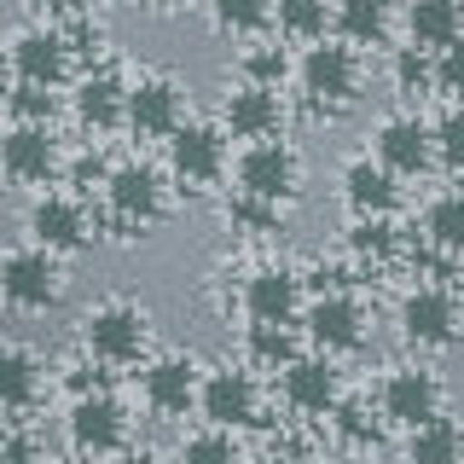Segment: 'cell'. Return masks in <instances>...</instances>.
<instances>
[{
    "label": "cell",
    "instance_id": "cell-1",
    "mask_svg": "<svg viewBox=\"0 0 464 464\" xmlns=\"http://www.w3.org/2000/svg\"><path fill=\"white\" fill-rule=\"evenodd\" d=\"M64 296V267L53 250L29 244V250H6L0 256V302L12 314H47Z\"/></svg>",
    "mask_w": 464,
    "mask_h": 464
},
{
    "label": "cell",
    "instance_id": "cell-2",
    "mask_svg": "<svg viewBox=\"0 0 464 464\" xmlns=\"http://www.w3.org/2000/svg\"><path fill=\"white\" fill-rule=\"evenodd\" d=\"M82 343L99 366H134L151 348V314L134 308V302H99L82 319Z\"/></svg>",
    "mask_w": 464,
    "mask_h": 464
},
{
    "label": "cell",
    "instance_id": "cell-3",
    "mask_svg": "<svg viewBox=\"0 0 464 464\" xmlns=\"http://www.w3.org/2000/svg\"><path fill=\"white\" fill-rule=\"evenodd\" d=\"M296 76H302V93H308L319 111H343V105L360 99V58H354V47H343V41H325V35L308 41Z\"/></svg>",
    "mask_w": 464,
    "mask_h": 464
},
{
    "label": "cell",
    "instance_id": "cell-4",
    "mask_svg": "<svg viewBox=\"0 0 464 464\" xmlns=\"http://www.w3.org/2000/svg\"><path fill=\"white\" fill-rule=\"evenodd\" d=\"M198 412H203V424H221V430L267 424V418H261V389L244 366H221V372L198 377Z\"/></svg>",
    "mask_w": 464,
    "mask_h": 464
},
{
    "label": "cell",
    "instance_id": "cell-5",
    "mask_svg": "<svg viewBox=\"0 0 464 464\" xmlns=\"http://www.w3.org/2000/svg\"><path fill=\"white\" fill-rule=\"evenodd\" d=\"M232 174H238V192L285 203V198H296V186H302V157L290 151L279 134H273V140H250Z\"/></svg>",
    "mask_w": 464,
    "mask_h": 464
},
{
    "label": "cell",
    "instance_id": "cell-6",
    "mask_svg": "<svg viewBox=\"0 0 464 464\" xmlns=\"http://www.w3.org/2000/svg\"><path fill=\"white\" fill-rule=\"evenodd\" d=\"M24 232H29V244H41V250H53V256H76V250L93 244V221H87L82 198H64V192H41L29 203Z\"/></svg>",
    "mask_w": 464,
    "mask_h": 464
},
{
    "label": "cell",
    "instance_id": "cell-7",
    "mask_svg": "<svg viewBox=\"0 0 464 464\" xmlns=\"http://www.w3.org/2000/svg\"><path fill=\"white\" fill-rule=\"evenodd\" d=\"M186 122V87L174 76H145L122 99V128L134 140H169Z\"/></svg>",
    "mask_w": 464,
    "mask_h": 464
},
{
    "label": "cell",
    "instance_id": "cell-8",
    "mask_svg": "<svg viewBox=\"0 0 464 464\" xmlns=\"http://www.w3.org/2000/svg\"><path fill=\"white\" fill-rule=\"evenodd\" d=\"M464 331V308L453 290L441 285H418L412 296L401 302V337L412 348H453Z\"/></svg>",
    "mask_w": 464,
    "mask_h": 464
},
{
    "label": "cell",
    "instance_id": "cell-9",
    "mask_svg": "<svg viewBox=\"0 0 464 464\" xmlns=\"http://www.w3.org/2000/svg\"><path fill=\"white\" fill-rule=\"evenodd\" d=\"M105 209H111V221H122L134 232L151 227L163 215V174L151 163H116L105 174Z\"/></svg>",
    "mask_w": 464,
    "mask_h": 464
},
{
    "label": "cell",
    "instance_id": "cell-10",
    "mask_svg": "<svg viewBox=\"0 0 464 464\" xmlns=\"http://www.w3.org/2000/svg\"><path fill=\"white\" fill-rule=\"evenodd\" d=\"M435 412H441V383L424 366H395L383 377V389H377V418L395 430H412Z\"/></svg>",
    "mask_w": 464,
    "mask_h": 464
},
{
    "label": "cell",
    "instance_id": "cell-11",
    "mask_svg": "<svg viewBox=\"0 0 464 464\" xmlns=\"http://www.w3.org/2000/svg\"><path fill=\"white\" fill-rule=\"evenodd\" d=\"M64 430H70V447H76V453H116V447L128 441V412L105 389H87V395L70 401Z\"/></svg>",
    "mask_w": 464,
    "mask_h": 464
},
{
    "label": "cell",
    "instance_id": "cell-12",
    "mask_svg": "<svg viewBox=\"0 0 464 464\" xmlns=\"http://www.w3.org/2000/svg\"><path fill=\"white\" fill-rule=\"evenodd\" d=\"M58 174V145L47 122H18L0 134V180L12 186H47Z\"/></svg>",
    "mask_w": 464,
    "mask_h": 464
},
{
    "label": "cell",
    "instance_id": "cell-13",
    "mask_svg": "<svg viewBox=\"0 0 464 464\" xmlns=\"http://www.w3.org/2000/svg\"><path fill=\"white\" fill-rule=\"evenodd\" d=\"M169 169L180 186H215L227 174V134L209 122H180L169 134Z\"/></svg>",
    "mask_w": 464,
    "mask_h": 464
},
{
    "label": "cell",
    "instance_id": "cell-14",
    "mask_svg": "<svg viewBox=\"0 0 464 464\" xmlns=\"http://www.w3.org/2000/svg\"><path fill=\"white\" fill-rule=\"evenodd\" d=\"M279 401L290 406L296 418H325L331 406L343 401L337 389V366L325 354H296L279 366Z\"/></svg>",
    "mask_w": 464,
    "mask_h": 464
},
{
    "label": "cell",
    "instance_id": "cell-15",
    "mask_svg": "<svg viewBox=\"0 0 464 464\" xmlns=\"http://www.w3.org/2000/svg\"><path fill=\"white\" fill-rule=\"evenodd\" d=\"M140 401H145V412L151 418H186L198 406V366H192V354H163V360H151L140 377Z\"/></svg>",
    "mask_w": 464,
    "mask_h": 464
},
{
    "label": "cell",
    "instance_id": "cell-16",
    "mask_svg": "<svg viewBox=\"0 0 464 464\" xmlns=\"http://www.w3.org/2000/svg\"><path fill=\"white\" fill-rule=\"evenodd\" d=\"M308 337L319 343V354H348L366 343V302L348 290H319V302H308Z\"/></svg>",
    "mask_w": 464,
    "mask_h": 464
},
{
    "label": "cell",
    "instance_id": "cell-17",
    "mask_svg": "<svg viewBox=\"0 0 464 464\" xmlns=\"http://www.w3.org/2000/svg\"><path fill=\"white\" fill-rule=\"evenodd\" d=\"M6 70L18 82H41V87H58L70 76V47H64V29H18L6 47Z\"/></svg>",
    "mask_w": 464,
    "mask_h": 464
},
{
    "label": "cell",
    "instance_id": "cell-18",
    "mask_svg": "<svg viewBox=\"0 0 464 464\" xmlns=\"http://www.w3.org/2000/svg\"><path fill=\"white\" fill-rule=\"evenodd\" d=\"M221 122L232 140H273L285 128V105H279V87H261V82H238L221 105Z\"/></svg>",
    "mask_w": 464,
    "mask_h": 464
},
{
    "label": "cell",
    "instance_id": "cell-19",
    "mask_svg": "<svg viewBox=\"0 0 464 464\" xmlns=\"http://www.w3.org/2000/svg\"><path fill=\"white\" fill-rule=\"evenodd\" d=\"M372 151H377V163H383L389 174H424L430 157H435L430 122H418V116H389V122L377 128Z\"/></svg>",
    "mask_w": 464,
    "mask_h": 464
},
{
    "label": "cell",
    "instance_id": "cell-20",
    "mask_svg": "<svg viewBox=\"0 0 464 464\" xmlns=\"http://www.w3.org/2000/svg\"><path fill=\"white\" fill-rule=\"evenodd\" d=\"M244 319H296L302 308V279L290 267H256L244 279V296H238Z\"/></svg>",
    "mask_w": 464,
    "mask_h": 464
},
{
    "label": "cell",
    "instance_id": "cell-21",
    "mask_svg": "<svg viewBox=\"0 0 464 464\" xmlns=\"http://www.w3.org/2000/svg\"><path fill=\"white\" fill-rule=\"evenodd\" d=\"M395 174H389L377 157H354V163L343 169V203L354 215H389L395 209Z\"/></svg>",
    "mask_w": 464,
    "mask_h": 464
},
{
    "label": "cell",
    "instance_id": "cell-22",
    "mask_svg": "<svg viewBox=\"0 0 464 464\" xmlns=\"http://www.w3.org/2000/svg\"><path fill=\"white\" fill-rule=\"evenodd\" d=\"M122 99H128V87L111 70H87L76 82V122L93 128V134H111V128H122Z\"/></svg>",
    "mask_w": 464,
    "mask_h": 464
},
{
    "label": "cell",
    "instance_id": "cell-23",
    "mask_svg": "<svg viewBox=\"0 0 464 464\" xmlns=\"http://www.w3.org/2000/svg\"><path fill=\"white\" fill-rule=\"evenodd\" d=\"M412 464H453V459H464V430L453 424V418H424V424H412L406 430V447H401Z\"/></svg>",
    "mask_w": 464,
    "mask_h": 464
},
{
    "label": "cell",
    "instance_id": "cell-24",
    "mask_svg": "<svg viewBox=\"0 0 464 464\" xmlns=\"http://www.w3.org/2000/svg\"><path fill=\"white\" fill-rule=\"evenodd\" d=\"M41 395V360L29 348H0V412H29Z\"/></svg>",
    "mask_w": 464,
    "mask_h": 464
},
{
    "label": "cell",
    "instance_id": "cell-25",
    "mask_svg": "<svg viewBox=\"0 0 464 464\" xmlns=\"http://www.w3.org/2000/svg\"><path fill=\"white\" fill-rule=\"evenodd\" d=\"M406 29H412V47H447L453 35H464V12L459 0H412L406 6Z\"/></svg>",
    "mask_w": 464,
    "mask_h": 464
},
{
    "label": "cell",
    "instance_id": "cell-26",
    "mask_svg": "<svg viewBox=\"0 0 464 464\" xmlns=\"http://www.w3.org/2000/svg\"><path fill=\"white\" fill-rule=\"evenodd\" d=\"M331 24L348 47H377L389 35V0H337Z\"/></svg>",
    "mask_w": 464,
    "mask_h": 464
},
{
    "label": "cell",
    "instance_id": "cell-27",
    "mask_svg": "<svg viewBox=\"0 0 464 464\" xmlns=\"http://www.w3.org/2000/svg\"><path fill=\"white\" fill-rule=\"evenodd\" d=\"M244 354H250L256 366H267V372H279L285 360H296V331H290V319H250Z\"/></svg>",
    "mask_w": 464,
    "mask_h": 464
},
{
    "label": "cell",
    "instance_id": "cell-28",
    "mask_svg": "<svg viewBox=\"0 0 464 464\" xmlns=\"http://www.w3.org/2000/svg\"><path fill=\"white\" fill-rule=\"evenodd\" d=\"M424 232H430V244L441 256H464V192L435 198L430 215H424Z\"/></svg>",
    "mask_w": 464,
    "mask_h": 464
},
{
    "label": "cell",
    "instance_id": "cell-29",
    "mask_svg": "<svg viewBox=\"0 0 464 464\" xmlns=\"http://www.w3.org/2000/svg\"><path fill=\"white\" fill-rule=\"evenodd\" d=\"M273 18H279V35L290 41H319L325 35V0H273Z\"/></svg>",
    "mask_w": 464,
    "mask_h": 464
},
{
    "label": "cell",
    "instance_id": "cell-30",
    "mask_svg": "<svg viewBox=\"0 0 464 464\" xmlns=\"http://www.w3.org/2000/svg\"><path fill=\"white\" fill-rule=\"evenodd\" d=\"M209 6H215V29H227V35H256L273 18V0H209Z\"/></svg>",
    "mask_w": 464,
    "mask_h": 464
},
{
    "label": "cell",
    "instance_id": "cell-31",
    "mask_svg": "<svg viewBox=\"0 0 464 464\" xmlns=\"http://www.w3.org/2000/svg\"><path fill=\"white\" fill-rule=\"evenodd\" d=\"M348 250L360 261H383L395 250V227H389V215H354V227H348Z\"/></svg>",
    "mask_w": 464,
    "mask_h": 464
},
{
    "label": "cell",
    "instance_id": "cell-32",
    "mask_svg": "<svg viewBox=\"0 0 464 464\" xmlns=\"http://www.w3.org/2000/svg\"><path fill=\"white\" fill-rule=\"evenodd\" d=\"M389 76H395V93L418 99V93H430V87H435V64L424 58V47H401V53H395V70H389Z\"/></svg>",
    "mask_w": 464,
    "mask_h": 464
},
{
    "label": "cell",
    "instance_id": "cell-33",
    "mask_svg": "<svg viewBox=\"0 0 464 464\" xmlns=\"http://www.w3.org/2000/svg\"><path fill=\"white\" fill-rule=\"evenodd\" d=\"M244 82H261V87H279L285 76H290V58H285V47L279 41H261V47H250L244 53Z\"/></svg>",
    "mask_w": 464,
    "mask_h": 464
},
{
    "label": "cell",
    "instance_id": "cell-34",
    "mask_svg": "<svg viewBox=\"0 0 464 464\" xmlns=\"http://www.w3.org/2000/svg\"><path fill=\"white\" fill-rule=\"evenodd\" d=\"M6 105L18 122H53V111H58V99H53V87H41V82H18L6 93Z\"/></svg>",
    "mask_w": 464,
    "mask_h": 464
},
{
    "label": "cell",
    "instance_id": "cell-35",
    "mask_svg": "<svg viewBox=\"0 0 464 464\" xmlns=\"http://www.w3.org/2000/svg\"><path fill=\"white\" fill-rule=\"evenodd\" d=\"M180 459L186 464H198V459H238V441H232V430L209 424V430H198V435L180 441Z\"/></svg>",
    "mask_w": 464,
    "mask_h": 464
},
{
    "label": "cell",
    "instance_id": "cell-36",
    "mask_svg": "<svg viewBox=\"0 0 464 464\" xmlns=\"http://www.w3.org/2000/svg\"><path fill=\"white\" fill-rule=\"evenodd\" d=\"M331 412H337V430H343V441L348 447H377V441H383V435H377V424H372V412H366V406H354V401H337V406H331Z\"/></svg>",
    "mask_w": 464,
    "mask_h": 464
},
{
    "label": "cell",
    "instance_id": "cell-37",
    "mask_svg": "<svg viewBox=\"0 0 464 464\" xmlns=\"http://www.w3.org/2000/svg\"><path fill=\"white\" fill-rule=\"evenodd\" d=\"M435 87L464 99V35H453L447 47H435Z\"/></svg>",
    "mask_w": 464,
    "mask_h": 464
},
{
    "label": "cell",
    "instance_id": "cell-38",
    "mask_svg": "<svg viewBox=\"0 0 464 464\" xmlns=\"http://www.w3.org/2000/svg\"><path fill=\"white\" fill-rule=\"evenodd\" d=\"M430 140H435V157H441L447 169L464 163V111H447L441 122L430 128Z\"/></svg>",
    "mask_w": 464,
    "mask_h": 464
},
{
    "label": "cell",
    "instance_id": "cell-39",
    "mask_svg": "<svg viewBox=\"0 0 464 464\" xmlns=\"http://www.w3.org/2000/svg\"><path fill=\"white\" fill-rule=\"evenodd\" d=\"M87 389H105V372H99V360H93V366H70V395H87Z\"/></svg>",
    "mask_w": 464,
    "mask_h": 464
},
{
    "label": "cell",
    "instance_id": "cell-40",
    "mask_svg": "<svg viewBox=\"0 0 464 464\" xmlns=\"http://www.w3.org/2000/svg\"><path fill=\"white\" fill-rule=\"evenodd\" d=\"M29 12H41V18H76L82 0H24Z\"/></svg>",
    "mask_w": 464,
    "mask_h": 464
},
{
    "label": "cell",
    "instance_id": "cell-41",
    "mask_svg": "<svg viewBox=\"0 0 464 464\" xmlns=\"http://www.w3.org/2000/svg\"><path fill=\"white\" fill-rule=\"evenodd\" d=\"M157 6H192V0H157Z\"/></svg>",
    "mask_w": 464,
    "mask_h": 464
}]
</instances>
